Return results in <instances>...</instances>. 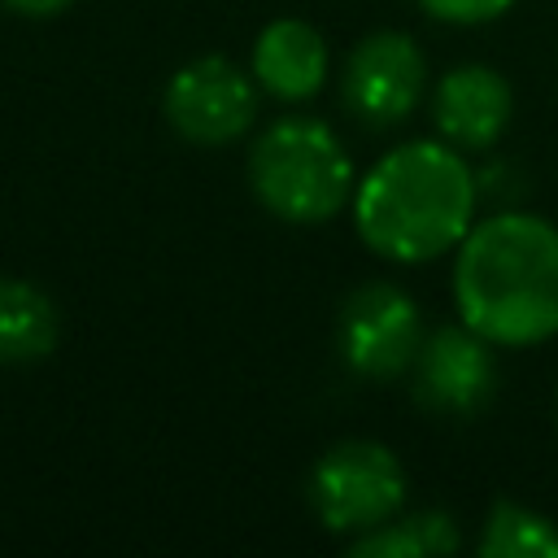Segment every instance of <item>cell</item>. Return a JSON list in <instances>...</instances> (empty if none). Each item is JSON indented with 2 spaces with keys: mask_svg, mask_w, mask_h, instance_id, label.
I'll use <instances>...</instances> for the list:
<instances>
[{
  "mask_svg": "<svg viewBox=\"0 0 558 558\" xmlns=\"http://www.w3.org/2000/svg\"><path fill=\"white\" fill-rule=\"evenodd\" d=\"M462 545L458 523L440 510L427 514H410V519H388L371 532H357V541L349 545L353 558H423V554H453Z\"/></svg>",
  "mask_w": 558,
  "mask_h": 558,
  "instance_id": "cell-12",
  "label": "cell"
},
{
  "mask_svg": "<svg viewBox=\"0 0 558 558\" xmlns=\"http://www.w3.org/2000/svg\"><path fill=\"white\" fill-rule=\"evenodd\" d=\"M432 17L440 22H458V26H475V22H493L501 17L514 0H418Z\"/></svg>",
  "mask_w": 558,
  "mask_h": 558,
  "instance_id": "cell-14",
  "label": "cell"
},
{
  "mask_svg": "<svg viewBox=\"0 0 558 558\" xmlns=\"http://www.w3.org/2000/svg\"><path fill=\"white\" fill-rule=\"evenodd\" d=\"M475 218V174L453 144L414 140L384 153L353 187L357 235L388 262H432L462 244Z\"/></svg>",
  "mask_w": 558,
  "mask_h": 558,
  "instance_id": "cell-2",
  "label": "cell"
},
{
  "mask_svg": "<svg viewBox=\"0 0 558 558\" xmlns=\"http://www.w3.org/2000/svg\"><path fill=\"white\" fill-rule=\"evenodd\" d=\"M480 554L484 558H558V527L519 501H497L484 523Z\"/></svg>",
  "mask_w": 558,
  "mask_h": 558,
  "instance_id": "cell-13",
  "label": "cell"
},
{
  "mask_svg": "<svg viewBox=\"0 0 558 558\" xmlns=\"http://www.w3.org/2000/svg\"><path fill=\"white\" fill-rule=\"evenodd\" d=\"M166 118L192 144H231L257 118V78L227 57H196L170 78Z\"/></svg>",
  "mask_w": 558,
  "mask_h": 558,
  "instance_id": "cell-7",
  "label": "cell"
},
{
  "mask_svg": "<svg viewBox=\"0 0 558 558\" xmlns=\"http://www.w3.org/2000/svg\"><path fill=\"white\" fill-rule=\"evenodd\" d=\"M57 344V305L26 279H0V362L26 366Z\"/></svg>",
  "mask_w": 558,
  "mask_h": 558,
  "instance_id": "cell-11",
  "label": "cell"
},
{
  "mask_svg": "<svg viewBox=\"0 0 558 558\" xmlns=\"http://www.w3.org/2000/svg\"><path fill=\"white\" fill-rule=\"evenodd\" d=\"M510 83L493 65H453L432 96L436 131L453 148H488L510 122Z\"/></svg>",
  "mask_w": 558,
  "mask_h": 558,
  "instance_id": "cell-9",
  "label": "cell"
},
{
  "mask_svg": "<svg viewBox=\"0 0 558 558\" xmlns=\"http://www.w3.org/2000/svg\"><path fill=\"white\" fill-rule=\"evenodd\" d=\"M480 331L440 327L414 353V397L436 414H475L497 392V357Z\"/></svg>",
  "mask_w": 558,
  "mask_h": 558,
  "instance_id": "cell-8",
  "label": "cell"
},
{
  "mask_svg": "<svg viewBox=\"0 0 558 558\" xmlns=\"http://www.w3.org/2000/svg\"><path fill=\"white\" fill-rule=\"evenodd\" d=\"M0 4L13 9V13H26V17H52V13H61L74 0H0Z\"/></svg>",
  "mask_w": 558,
  "mask_h": 558,
  "instance_id": "cell-15",
  "label": "cell"
},
{
  "mask_svg": "<svg viewBox=\"0 0 558 558\" xmlns=\"http://www.w3.org/2000/svg\"><path fill=\"white\" fill-rule=\"evenodd\" d=\"M427 92V57L423 48L401 31H375L366 35L340 74L344 109L375 131H388L414 113V105Z\"/></svg>",
  "mask_w": 558,
  "mask_h": 558,
  "instance_id": "cell-5",
  "label": "cell"
},
{
  "mask_svg": "<svg viewBox=\"0 0 558 558\" xmlns=\"http://www.w3.org/2000/svg\"><path fill=\"white\" fill-rule=\"evenodd\" d=\"M253 78L275 100H310L327 83V44L310 22L279 17L253 44Z\"/></svg>",
  "mask_w": 558,
  "mask_h": 558,
  "instance_id": "cell-10",
  "label": "cell"
},
{
  "mask_svg": "<svg viewBox=\"0 0 558 558\" xmlns=\"http://www.w3.org/2000/svg\"><path fill=\"white\" fill-rule=\"evenodd\" d=\"M405 501V471L379 440L331 445L310 475V506L331 532H371Z\"/></svg>",
  "mask_w": 558,
  "mask_h": 558,
  "instance_id": "cell-4",
  "label": "cell"
},
{
  "mask_svg": "<svg viewBox=\"0 0 558 558\" xmlns=\"http://www.w3.org/2000/svg\"><path fill=\"white\" fill-rule=\"evenodd\" d=\"M336 336L349 371H357L362 379H392L405 366H414V353L423 344L418 305L397 283H362L340 305Z\"/></svg>",
  "mask_w": 558,
  "mask_h": 558,
  "instance_id": "cell-6",
  "label": "cell"
},
{
  "mask_svg": "<svg viewBox=\"0 0 558 558\" xmlns=\"http://www.w3.org/2000/svg\"><path fill=\"white\" fill-rule=\"evenodd\" d=\"M257 201L296 227L327 222L353 196V157L318 118H279L248 148Z\"/></svg>",
  "mask_w": 558,
  "mask_h": 558,
  "instance_id": "cell-3",
  "label": "cell"
},
{
  "mask_svg": "<svg viewBox=\"0 0 558 558\" xmlns=\"http://www.w3.org/2000/svg\"><path fill=\"white\" fill-rule=\"evenodd\" d=\"M453 301L471 331L519 349L558 331V227L536 214L475 222L453 262Z\"/></svg>",
  "mask_w": 558,
  "mask_h": 558,
  "instance_id": "cell-1",
  "label": "cell"
}]
</instances>
